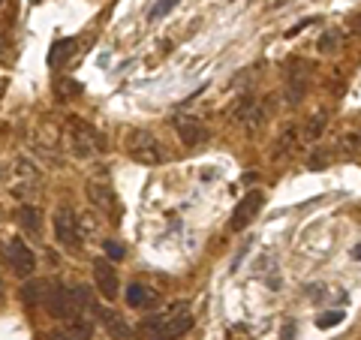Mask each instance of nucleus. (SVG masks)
Listing matches in <instances>:
<instances>
[{
    "label": "nucleus",
    "mask_w": 361,
    "mask_h": 340,
    "mask_svg": "<svg viewBox=\"0 0 361 340\" xmlns=\"http://www.w3.org/2000/svg\"><path fill=\"white\" fill-rule=\"evenodd\" d=\"M73 40H61V42H54V49H51V54H49V63L51 66H58V63H63L66 58L73 54Z\"/></svg>",
    "instance_id": "obj_16"
},
{
    "label": "nucleus",
    "mask_w": 361,
    "mask_h": 340,
    "mask_svg": "<svg viewBox=\"0 0 361 340\" xmlns=\"http://www.w3.org/2000/svg\"><path fill=\"white\" fill-rule=\"evenodd\" d=\"M262 205H265V193H262V190H250V193H247V196L238 202V205H235L232 220H229V229H232V232L247 229Z\"/></svg>",
    "instance_id": "obj_3"
},
{
    "label": "nucleus",
    "mask_w": 361,
    "mask_h": 340,
    "mask_svg": "<svg viewBox=\"0 0 361 340\" xmlns=\"http://www.w3.org/2000/svg\"><path fill=\"white\" fill-rule=\"evenodd\" d=\"M103 325H106V332H109L111 340H130V337H133V328H130L127 320H123L121 313H115V310L103 313Z\"/></svg>",
    "instance_id": "obj_11"
},
{
    "label": "nucleus",
    "mask_w": 361,
    "mask_h": 340,
    "mask_svg": "<svg viewBox=\"0 0 361 340\" xmlns=\"http://www.w3.org/2000/svg\"><path fill=\"white\" fill-rule=\"evenodd\" d=\"M18 223L25 226L27 232H39V229H42V214H39V208L21 205V208H18Z\"/></svg>",
    "instance_id": "obj_13"
},
{
    "label": "nucleus",
    "mask_w": 361,
    "mask_h": 340,
    "mask_svg": "<svg viewBox=\"0 0 361 340\" xmlns=\"http://www.w3.org/2000/svg\"><path fill=\"white\" fill-rule=\"evenodd\" d=\"M6 259L18 277H30L33 268H37V256H33V250L21 238H9L6 241Z\"/></svg>",
    "instance_id": "obj_4"
},
{
    "label": "nucleus",
    "mask_w": 361,
    "mask_h": 340,
    "mask_svg": "<svg viewBox=\"0 0 361 340\" xmlns=\"http://www.w3.org/2000/svg\"><path fill=\"white\" fill-rule=\"evenodd\" d=\"M58 94H61L63 99H70V97H78V94H82V85L70 82V78H61V82H58Z\"/></svg>",
    "instance_id": "obj_22"
},
{
    "label": "nucleus",
    "mask_w": 361,
    "mask_h": 340,
    "mask_svg": "<svg viewBox=\"0 0 361 340\" xmlns=\"http://www.w3.org/2000/svg\"><path fill=\"white\" fill-rule=\"evenodd\" d=\"M94 337V325L85 320H70V325H61L49 334V340H90Z\"/></svg>",
    "instance_id": "obj_9"
},
{
    "label": "nucleus",
    "mask_w": 361,
    "mask_h": 340,
    "mask_svg": "<svg viewBox=\"0 0 361 340\" xmlns=\"http://www.w3.org/2000/svg\"><path fill=\"white\" fill-rule=\"evenodd\" d=\"M175 130H178V135H180V142H184V145H199L208 135L205 127H202L196 118H190V115L175 118Z\"/></svg>",
    "instance_id": "obj_10"
},
{
    "label": "nucleus",
    "mask_w": 361,
    "mask_h": 340,
    "mask_svg": "<svg viewBox=\"0 0 361 340\" xmlns=\"http://www.w3.org/2000/svg\"><path fill=\"white\" fill-rule=\"evenodd\" d=\"M85 310H97V304H94V292L78 283V286L66 289V320H82Z\"/></svg>",
    "instance_id": "obj_6"
},
{
    "label": "nucleus",
    "mask_w": 361,
    "mask_h": 340,
    "mask_svg": "<svg viewBox=\"0 0 361 340\" xmlns=\"http://www.w3.org/2000/svg\"><path fill=\"white\" fill-rule=\"evenodd\" d=\"M103 250H106L109 259H121V256H123V247L115 244V241H106V244H103Z\"/></svg>",
    "instance_id": "obj_24"
},
{
    "label": "nucleus",
    "mask_w": 361,
    "mask_h": 340,
    "mask_svg": "<svg viewBox=\"0 0 361 340\" xmlns=\"http://www.w3.org/2000/svg\"><path fill=\"white\" fill-rule=\"evenodd\" d=\"M304 94H307V73H292L289 75V103H298Z\"/></svg>",
    "instance_id": "obj_14"
},
{
    "label": "nucleus",
    "mask_w": 361,
    "mask_h": 340,
    "mask_svg": "<svg viewBox=\"0 0 361 340\" xmlns=\"http://www.w3.org/2000/svg\"><path fill=\"white\" fill-rule=\"evenodd\" d=\"M190 328H193V313H190L184 304H175V308H169L166 313L145 322V332L151 334V340H178V337H184Z\"/></svg>",
    "instance_id": "obj_1"
},
{
    "label": "nucleus",
    "mask_w": 361,
    "mask_h": 340,
    "mask_svg": "<svg viewBox=\"0 0 361 340\" xmlns=\"http://www.w3.org/2000/svg\"><path fill=\"white\" fill-rule=\"evenodd\" d=\"M94 283L99 289V296L103 298H118V271L111 268L106 259H99V262H94Z\"/></svg>",
    "instance_id": "obj_7"
},
{
    "label": "nucleus",
    "mask_w": 361,
    "mask_h": 340,
    "mask_svg": "<svg viewBox=\"0 0 361 340\" xmlns=\"http://www.w3.org/2000/svg\"><path fill=\"white\" fill-rule=\"evenodd\" d=\"M0 4H4V0H0Z\"/></svg>",
    "instance_id": "obj_28"
},
{
    "label": "nucleus",
    "mask_w": 361,
    "mask_h": 340,
    "mask_svg": "<svg viewBox=\"0 0 361 340\" xmlns=\"http://www.w3.org/2000/svg\"><path fill=\"white\" fill-rule=\"evenodd\" d=\"M73 142H75V154H82V157H90L94 151L103 148V142H99V135L87 127V123H75V130H73Z\"/></svg>",
    "instance_id": "obj_8"
},
{
    "label": "nucleus",
    "mask_w": 361,
    "mask_h": 340,
    "mask_svg": "<svg viewBox=\"0 0 361 340\" xmlns=\"http://www.w3.org/2000/svg\"><path fill=\"white\" fill-rule=\"evenodd\" d=\"M45 292H49V280H37V283H27L25 286V301L30 304H42L45 301Z\"/></svg>",
    "instance_id": "obj_15"
},
{
    "label": "nucleus",
    "mask_w": 361,
    "mask_h": 340,
    "mask_svg": "<svg viewBox=\"0 0 361 340\" xmlns=\"http://www.w3.org/2000/svg\"><path fill=\"white\" fill-rule=\"evenodd\" d=\"M178 4H180V0H157V4L151 6V13H148V16L157 21V18H163V16L172 13V9H175Z\"/></svg>",
    "instance_id": "obj_20"
},
{
    "label": "nucleus",
    "mask_w": 361,
    "mask_h": 340,
    "mask_svg": "<svg viewBox=\"0 0 361 340\" xmlns=\"http://www.w3.org/2000/svg\"><path fill=\"white\" fill-rule=\"evenodd\" d=\"M292 332H295V328H292V325H286V334H283V340H292Z\"/></svg>",
    "instance_id": "obj_27"
},
{
    "label": "nucleus",
    "mask_w": 361,
    "mask_h": 340,
    "mask_svg": "<svg viewBox=\"0 0 361 340\" xmlns=\"http://www.w3.org/2000/svg\"><path fill=\"white\" fill-rule=\"evenodd\" d=\"M292 148H295V130L283 133V139H280L274 148V157H286V154H292Z\"/></svg>",
    "instance_id": "obj_21"
},
{
    "label": "nucleus",
    "mask_w": 361,
    "mask_h": 340,
    "mask_svg": "<svg viewBox=\"0 0 361 340\" xmlns=\"http://www.w3.org/2000/svg\"><path fill=\"white\" fill-rule=\"evenodd\" d=\"M127 304L130 308H145V304H148V289L139 286V283H133L130 292H127Z\"/></svg>",
    "instance_id": "obj_17"
},
{
    "label": "nucleus",
    "mask_w": 361,
    "mask_h": 340,
    "mask_svg": "<svg viewBox=\"0 0 361 340\" xmlns=\"http://www.w3.org/2000/svg\"><path fill=\"white\" fill-rule=\"evenodd\" d=\"M322 163H329V154H316L313 160H310V166H313V169H319Z\"/></svg>",
    "instance_id": "obj_26"
},
{
    "label": "nucleus",
    "mask_w": 361,
    "mask_h": 340,
    "mask_svg": "<svg viewBox=\"0 0 361 340\" xmlns=\"http://www.w3.org/2000/svg\"><path fill=\"white\" fill-rule=\"evenodd\" d=\"M349 30H353V33H361V13H355L353 18H349Z\"/></svg>",
    "instance_id": "obj_25"
},
{
    "label": "nucleus",
    "mask_w": 361,
    "mask_h": 340,
    "mask_svg": "<svg viewBox=\"0 0 361 340\" xmlns=\"http://www.w3.org/2000/svg\"><path fill=\"white\" fill-rule=\"evenodd\" d=\"M322 130H325V115L319 111V115H313V118L307 121V127H304V135H307V139H319Z\"/></svg>",
    "instance_id": "obj_19"
},
{
    "label": "nucleus",
    "mask_w": 361,
    "mask_h": 340,
    "mask_svg": "<svg viewBox=\"0 0 361 340\" xmlns=\"http://www.w3.org/2000/svg\"><path fill=\"white\" fill-rule=\"evenodd\" d=\"M123 145H127V154L133 157L135 163H145V166H157L166 160V151L160 139H157L154 133L148 130H130L127 139H123Z\"/></svg>",
    "instance_id": "obj_2"
},
{
    "label": "nucleus",
    "mask_w": 361,
    "mask_h": 340,
    "mask_svg": "<svg viewBox=\"0 0 361 340\" xmlns=\"http://www.w3.org/2000/svg\"><path fill=\"white\" fill-rule=\"evenodd\" d=\"M337 322H343V313L341 310H331L329 316H319V328H331Z\"/></svg>",
    "instance_id": "obj_23"
},
{
    "label": "nucleus",
    "mask_w": 361,
    "mask_h": 340,
    "mask_svg": "<svg viewBox=\"0 0 361 340\" xmlns=\"http://www.w3.org/2000/svg\"><path fill=\"white\" fill-rule=\"evenodd\" d=\"M87 196L94 205H99L103 211H109L111 205H115V196H111V187L109 184H90L87 187Z\"/></svg>",
    "instance_id": "obj_12"
},
{
    "label": "nucleus",
    "mask_w": 361,
    "mask_h": 340,
    "mask_svg": "<svg viewBox=\"0 0 361 340\" xmlns=\"http://www.w3.org/2000/svg\"><path fill=\"white\" fill-rule=\"evenodd\" d=\"M341 42H343V37H341V33H337V30H325L322 33V40H319V51H337V49H341Z\"/></svg>",
    "instance_id": "obj_18"
},
{
    "label": "nucleus",
    "mask_w": 361,
    "mask_h": 340,
    "mask_svg": "<svg viewBox=\"0 0 361 340\" xmlns=\"http://www.w3.org/2000/svg\"><path fill=\"white\" fill-rule=\"evenodd\" d=\"M54 235H58V241L66 247V250H73L78 244V220L70 208H58L54 211Z\"/></svg>",
    "instance_id": "obj_5"
}]
</instances>
